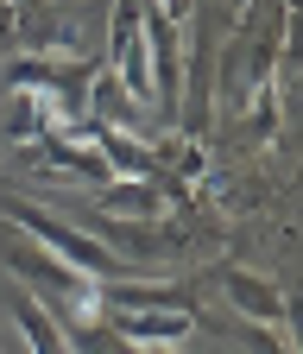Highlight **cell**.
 <instances>
[{
	"instance_id": "1",
	"label": "cell",
	"mask_w": 303,
	"mask_h": 354,
	"mask_svg": "<svg viewBox=\"0 0 303 354\" xmlns=\"http://www.w3.org/2000/svg\"><path fill=\"white\" fill-rule=\"evenodd\" d=\"M0 266H7V279L26 297H38L57 323H89V317H101L95 279H82L76 266H63L57 253H45L32 234H19L13 221H0Z\"/></svg>"
},
{
	"instance_id": "2",
	"label": "cell",
	"mask_w": 303,
	"mask_h": 354,
	"mask_svg": "<svg viewBox=\"0 0 303 354\" xmlns=\"http://www.w3.org/2000/svg\"><path fill=\"white\" fill-rule=\"evenodd\" d=\"M0 221H13L19 234H32L45 253H57L63 266H76V272H82V279H95V285L126 279V259H120V253H108L95 234L70 228L63 215H51L45 203H32V196H19V190H0Z\"/></svg>"
},
{
	"instance_id": "3",
	"label": "cell",
	"mask_w": 303,
	"mask_h": 354,
	"mask_svg": "<svg viewBox=\"0 0 303 354\" xmlns=\"http://www.w3.org/2000/svg\"><path fill=\"white\" fill-rule=\"evenodd\" d=\"M89 82H95V57H82V51H19L7 64L13 95H45L76 120H89Z\"/></svg>"
},
{
	"instance_id": "4",
	"label": "cell",
	"mask_w": 303,
	"mask_h": 354,
	"mask_svg": "<svg viewBox=\"0 0 303 354\" xmlns=\"http://www.w3.org/2000/svg\"><path fill=\"white\" fill-rule=\"evenodd\" d=\"M82 221H89V234H95L108 253H120L126 266H133V259H164V253L184 247L177 234H164V221H120V215H108V209H82Z\"/></svg>"
},
{
	"instance_id": "5",
	"label": "cell",
	"mask_w": 303,
	"mask_h": 354,
	"mask_svg": "<svg viewBox=\"0 0 303 354\" xmlns=\"http://www.w3.org/2000/svg\"><path fill=\"white\" fill-rule=\"evenodd\" d=\"M222 297L234 304V317L240 323H259V329H278L291 323V297L266 279V272H222Z\"/></svg>"
},
{
	"instance_id": "6",
	"label": "cell",
	"mask_w": 303,
	"mask_h": 354,
	"mask_svg": "<svg viewBox=\"0 0 303 354\" xmlns=\"http://www.w3.org/2000/svg\"><path fill=\"white\" fill-rule=\"evenodd\" d=\"M101 323L120 342H133V348H177L196 329L190 310H101Z\"/></svg>"
},
{
	"instance_id": "7",
	"label": "cell",
	"mask_w": 303,
	"mask_h": 354,
	"mask_svg": "<svg viewBox=\"0 0 303 354\" xmlns=\"http://www.w3.org/2000/svg\"><path fill=\"white\" fill-rule=\"evenodd\" d=\"M7 310H13V329H19V342H26V354H70L57 317H51L38 297H26L19 285H7Z\"/></svg>"
},
{
	"instance_id": "8",
	"label": "cell",
	"mask_w": 303,
	"mask_h": 354,
	"mask_svg": "<svg viewBox=\"0 0 303 354\" xmlns=\"http://www.w3.org/2000/svg\"><path fill=\"white\" fill-rule=\"evenodd\" d=\"M95 209L120 215V221H164V190L158 184H139V177H108Z\"/></svg>"
},
{
	"instance_id": "9",
	"label": "cell",
	"mask_w": 303,
	"mask_h": 354,
	"mask_svg": "<svg viewBox=\"0 0 303 354\" xmlns=\"http://www.w3.org/2000/svg\"><path fill=\"white\" fill-rule=\"evenodd\" d=\"M222 335H234V342H240V348H246V354H291V348H284V335H278V329H259V323H228V329H222Z\"/></svg>"
},
{
	"instance_id": "10",
	"label": "cell",
	"mask_w": 303,
	"mask_h": 354,
	"mask_svg": "<svg viewBox=\"0 0 303 354\" xmlns=\"http://www.w3.org/2000/svg\"><path fill=\"white\" fill-rule=\"evenodd\" d=\"M133 354H177V348H133Z\"/></svg>"
},
{
	"instance_id": "11",
	"label": "cell",
	"mask_w": 303,
	"mask_h": 354,
	"mask_svg": "<svg viewBox=\"0 0 303 354\" xmlns=\"http://www.w3.org/2000/svg\"><path fill=\"white\" fill-rule=\"evenodd\" d=\"M0 190H7V171H0Z\"/></svg>"
}]
</instances>
